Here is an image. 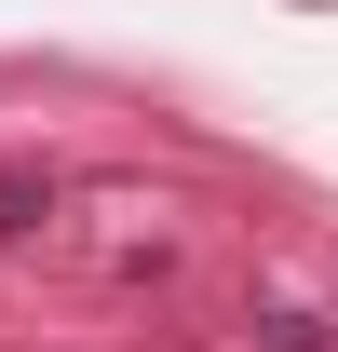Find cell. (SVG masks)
I'll list each match as a JSON object with an SVG mask.
<instances>
[{"mask_svg": "<svg viewBox=\"0 0 338 352\" xmlns=\"http://www.w3.org/2000/svg\"><path fill=\"white\" fill-rule=\"evenodd\" d=\"M41 217H54V190H41V176H0V244H27Z\"/></svg>", "mask_w": 338, "mask_h": 352, "instance_id": "6da1fadb", "label": "cell"}]
</instances>
